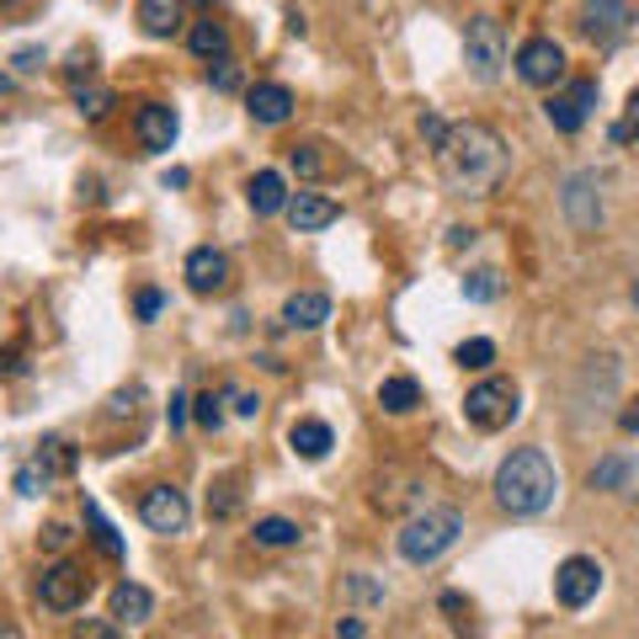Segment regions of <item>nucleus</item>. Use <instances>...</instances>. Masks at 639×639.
Here are the masks:
<instances>
[{
  "label": "nucleus",
  "instance_id": "nucleus-3",
  "mask_svg": "<svg viewBox=\"0 0 639 639\" xmlns=\"http://www.w3.org/2000/svg\"><path fill=\"white\" fill-rule=\"evenodd\" d=\"M458 533H464V512H454V507H422L400 528V554L411 565H432V560H443L458 544Z\"/></svg>",
  "mask_w": 639,
  "mask_h": 639
},
{
  "label": "nucleus",
  "instance_id": "nucleus-15",
  "mask_svg": "<svg viewBox=\"0 0 639 639\" xmlns=\"http://www.w3.org/2000/svg\"><path fill=\"white\" fill-rule=\"evenodd\" d=\"M245 113H251L256 123H267V128H277V123L294 118V92L277 86V81H262V86L245 92Z\"/></svg>",
  "mask_w": 639,
  "mask_h": 639
},
{
  "label": "nucleus",
  "instance_id": "nucleus-53",
  "mask_svg": "<svg viewBox=\"0 0 639 639\" xmlns=\"http://www.w3.org/2000/svg\"><path fill=\"white\" fill-rule=\"evenodd\" d=\"M203 6H209V0H203Z\"/></svg>",
  "mask_w": 639,
  "mask_h": 639
},
{
  "label": "nucleus",
  "instance_id": "nucleus-13",
  "mask_svg": "<svg viewBox=\"0 0 639 639\" xmlns=\"http://www.w3.org/2000/svg\"><path fill=\"white\" fill-rule=\"evenodd\" d=\"M224 283H230V256L213 251V245H198V251L187 256V288H192V294H219Z\"/></svg>",
  "mask_w": 639,
  "mask_h": 639
},
{
  "label": "nucleus",
  "instance_id": "nucleus-49",
  "mask_svg": "<svg viewBox=\"0 0 639 639\" xmlns=\"http://www.w3.org/2000/svg\"><path fill=\"white\" fill-rule=\"evenodd\" d=\"M0 639H22V635H17V629H11V624H0Z\"/></svg>",
  "mask_w": 639,
  "mask_h": 639
},
{
  "label": "nucleus",
  "instance_id": "nucleus-2",
  "mask_svg": "<svg viewBox=\"0 0 639 639\" xmlns=\"http://www.w3.org/2000/svg\"><path fill=\"white\" fill-rule=\"evenodd\" d=\"M554 490H560V475H554L544 448H518V454L501 458V469H496V501L512 518H539L554 501Z\"/></svg>",
  "mask_w": 639,
  "mask_h": 639
},
{
  "label": "nucleus",
  "instance_id": "nucleus-8",
  "mask_svg": "<svg viewBox=\"0 0 639 639\" xmlns=\"http://www.w3.org/2000/svg\"><path fill=\"white\" fill-rule=\"evenodd\" d=\"M518 75L528 86H560L565 81V49L554 38H528L518 49Z\"/></svg>",
  "mask_w": 639,
  "mask_h": 639
},
{
  "label": "nucleus",
  "instance_id": "nucleus-11",
  "mask_svg": "<svg viewBox=\"0 0 639 639\" xmlns=\"http://www.w3.org/2000/svg\"><path fill=\"white\" fill-rule=\"evenodd\" d=\"M139 518L150 522L155 533H182L192 507H187V496L177 486H155V490H145V501H139Z\"/></svg>",
  "mask_w": 639,
  "mask_h": 639
},
{
  "label": "nucleus",
  "instance_id": "nucleus-5",
  "mask_svg": "<svg viewBox=\"0 0 639 639\" xmlns=\"http://www.w3.org/2000/svg\"><path fill=\"white\" fill-rule=\"evenodd\" d=\"M512 416H518V384L512 379H486L464 400V422L480 426V432H501Z\"/></svg>",
  "mask_w": 639,
  "mask_h": 639
},
{
  "label": "nucleus",
  "instance_id": "nucleus-44",
  "mask_svg": "<svg viewBox=\"0 0 639 639\" xmlns=\"http://www.w3.org/2000/svg\"><path fill=\"white\" fill-rule=\"evenodd\" d=\"M618 426H624L629 437H639V400H635V405H629V411H624V416H618Z\"/></svg>",
  "mask_w": 639,
  "mask_h": 639
},
{
  "label": "nucleus",
  "instance_id": "nucleus-46",
  "mask_svg": "<svg viewBox=\"0 0 639 639\" xmlns=\"http://www.w3.org/2000/svg\"><path fill=\"white\" fill-rule=\"evenodd\" d=\"M38 64H43V49H22L17 54V70H38Z\"/></svg>",
  "mask_w": 639,
  "mask_h": 639
},
{
  "label": "nucleus",
  "instance_id": "nucleus-37",
  "mask_svg": "<svg viewBox=\"0 0 639 639\" xmlns=\"http://www.w3.org/2000/svg\"><path fill=\"white\" fill-rule=\"evenodd\" d=\"M443 613H458L454 629H458L464 639H475V618H464V597H458V592H448V597H443Z\"/></svg>",
  "mask_w": 639,
  "mask_h": 639
},
{
  "label": "nucleus",
  "instance_id": "nucleus-40",
  "mask_svg": "<svg viewBox=\"0 0 639 639\" xmlns=\"http://www.w3.org/2000/svg\"><path fill=\"white\" fill-rule=\"evenodd\" d=\"M230 400H235V416H245V422H256V411H262V400L251 395V390H230Z\"/></svg>",
  "mask_w": 639,
  "mask_h": 639
},
{
  "label": "nucleus",
  "instance_id": "nucleus-43",
  "mask_svg": "<svg viewBox=\"0 0 639 639\" xmlns=\"http://www.w3.org/2000/svg\"><path fill=\"white\" fill-rule=\"evenodd\" d=\"M166 422H171V432H182V426H187V395H171V405H166Z\"/></svg>",
  "mask_w": 639,
  "mask_h": 639
},
{
  "label": "nucleus",
  "instance_id": "nucleus-7",
  "mask_svg": "<svg viewBox=\"0 0 639 639\" xmlns=\"http://www.w3.org/2000/svg\"><path fill=\"white\" fill-rule=\"evenodd\" d=\"M86 586H92V576H86L81 565L60 560V565H49V571H43V581H38V597H43V608L75 613L81 603H86Z\"/></svg>",
  "mask_w": 639,
  "mask_h": 639
},
{
  "label": "nucleus",
  "instance_id": "nucleus-45",
  "mask_svg": "<svg viewBox=\"0 0 639 639\" xmlns=\"http://www.w3.org/2000/svg\"><path fill=\"white\" fill-rule=\"evenodd\" d=\"M43 544H49V549H64V544H70V528H60V522H54V528L43 533Z\"/></svg>",
  "mask_w": 639,
  "mask_h": 639
},
{
  "label": "nucleus",
  "instance_id": "nucleus-42",
  "mask_svg": "<svg viewBox=\"0 0 639 639\" xmlns=\"http://www.w3.org/2000/svg\"><path fill=\"white\" fill-rule=\"evenodd\" d=\"M160 309H166V294H160V288H145V294H139V320H155Z\"/></svg>",
  "mask_w": 639,
  "mask_h": 639
},
{
  "label": "nucleus",
  "instance_id": "nucleus-22",
  "mask_svg": "<svg viewBox=\"0 0 639 639\" xmlns=\"http://www.w3.org/2000/svg\"><path fill=\"white\" fill-rule=\"evenodd\" d=\"M139 28L150 38H171L182 28V0H139Z\"/></svg>",
  "mask_w": 639,
  "mask_h": 639
},
{
  "label": "nucleus",
  "instance_id": "nucleus-38",
  "mask_svg": "<svg viewBox=\"0 0 639 639\" xmlns=\"http://www.w3.org/2000/svg\"><path fill=\"white\" fill-rule=\"evenodd\" d=\"M347 592H352L358 603H384V586H373V581H363V576L347 581Z\"/></svg>",
  "mask_w": 639,
  "mask_h": 639
},
{
  "label": "nucleus",
  "instance_id": "nucleus-24",
  "mask_svg": "<svg viewBox=\"0 0 639 639\" xmlns=\"http://www.w3.org/2000/svg\"><path fill=\"white\" fill-rule=\"evenodd\" d=\"M187 43H192L198 60H230V32L219 28V22H198V28L187 32Z\"/></svg>",
  "mask_w": 639,
  "mask_h": 639
},
{
  "label": "nucleus",
  "instance_id": "nucleus-10",
  "mask_svg": "<svg viewBox=\"0 0 639 639\" xmlns=\"http://www.w3.org/2000/svg\"><path fill=\"white\" fill-rule=\"evenodd\" d=\"M629 28V6L624 0H581V32L597 43V49H613Z\"/></svg>",
  "mask_w": 639,
  "mask_h": 639
},
{
  "label": "nucleus",
  "instance_id": "nucleus-34",
  "mask_svg": "<svg viewBox=\"0 0 639 639\" xmlns=\"http://www.w3.org/2000/svg\"><path fill=\"white\" fill-rule=\"evenodd\" d=\"M75 107H81V118H107V107H113V96L102 92V86H92V92H86V86H75Z\"/></svg>",
  "mask_w": 639,
  "mask_h": 639
},
{
  "label": "nucleus",
  "instance_id": "nucleus-30",
  "mask_svg": "<svg viewBox=\"0 0 639 639\" xmlns=\"http://www.w3.org/2000/svg\"><path fill=\"white\" fill-rule=\"evenodd\" d=\"M490 363H496V341H486V336H475V341H464V347H458V368L486 373Z\"/></svg>",
  "mask_w": 639,
  "mask_h": 639
},
{
  "label": "nucleus",
  "instance_id": "nucleus-48",
  "mask_svg": "<svg viewBox=\"0 0 639 639\" xmlns=\"http://www.w3.org/2000/svg\"><path fill=\"white\" fill-rule=\"evenodd\" d=\"M81 639H113V629H81Z\"/></svg>",
  "mask_w": 639,
  "mask_h": 639
},
{
  "label": "nucleus",
  "instance_id": "nucleus-21",
  "mask_svg": "<svg viewBox=\"0 0 639 639\" xmlns=\"http://www.w3.org/2000/svg\"><path fill=\"white\" fill-rule=\"evenodd\" d=\"M155 613V597L139 586V581H123L113 592V624H145Z\"/></svg>",
  "mask_w": 639,
  "mask_h": 639
},
{
  "label": "nucleus",
  "instance_id": "nucleus-19",
  "mask_svg": "<svg viewBox=\"0 0 639 639\" xmlns=\"http://www.w3.org/2000/svg\"><path fill=\"white\" fill-rule=\"evenodd\" d=\"M245 198H251V209L262 213V219H267V213H283L288 209V182H283L277 171H256V177L245 182Z\"/></svg>",
  "mask_w": 639,
  "mask_h": 639
},
{
  "label": "nucleus",
  "instance_id": "nucleus-23",
  "mask_svg": "<svg viewBox=\"0 0 639 639\" xmlns=\"http://www.w3.org/2000/svg\"><path fill=\"white\" fill-rule=\"evenodd\" d=\"M379 405H384L390 416H411V411L422 405V384H416V379H405V373H395V379H384V384H379Z\"/></svg>",
  "mask_w": 639,
  "mask_h": 639
},
{
  "label": "nucleus",
  "instance_id": "nucleus-9",
  "mask_svg": "<svg viewBox=\"0 0 639 639\" xmlns=\"http://www.w3.org/2000/svg\"><path fill=\"white\" fill-rule=\"evenodd\" d=\"M592 107H597V81H571L565 92L549 96V123L560 128V134H576L581 123L592 118Z\"/></svg>",
  "mask_w": 639,
  "mask_h": 639
},
{
  "label": "nucleus",
  "instance_id": "nucleus-14",
  "mask_svg": "<svg viewBox=\"0 0 639 639\" xmlns=\"http://www.w3.org/2000/svg\"><path fill=\"white\" fill-rule=\"evenodd\" d=\"M134 128H139V145L160 155V150H171V145H177V128H182V123H177V113H171L166 102H145V107H139V118H134Z\"/></svg>",
  "mask_w": 639,
  "mask_h": 639
},
{
  "label": "nucleus",
  "instance_id": "nucleus-18",
  "mask_svg": "<svg viewBox=\"0 0 639 639\" xmlns=\"http://www.w3.org/2000/svg\"><path fill=\"white\" fill-rule=\"evenodd\" d=\"M326 320H331V299L315 294V288L294 294V299L283 305V326H288V331H315V326H326Z\"/></svg>",
  "mask_w": 639,
  "mask_h": 639
},
{
  "label": "nucleus",
  "instance_id": "nucleus-41",
  "mask_svg": "<svg viewBox=\"0 0 639 639\" xmlns=\"http://www.w3.org/2000/svg\"><path fill=\"white\" fill-rule=\"evenodd\" d=\"M49 486V475H43V469H38V464H32V469H22V475H17V490H22V496H38V490Z\"/></svg>",
  "mask_w": 639,
  "mask_h": 639
},
{
  "label": "nucleus",
  "instance_id": "nucleus-47",
  "mask_svg": "<svg viewBox=\"0 0 639 639\" xmlns=\"http://www.w3.org/2000/svg\"><path fill=\"white\" fill-rule=\"evenodd\" d=\"M341 639H363V618H347V624H341Z\"/></svg>",
  "mask_w": 639,
  "mask_h": 639
},
{
  "label": "nucleus",
  "instance_id": "nucleus-12",
  "mask_svg": "<svg viewBox=\"0 0 639 639\" xmlns=\"http://www.w3.org/2000/svg\"><path fill=\"white\" fill-rule=\"evenodd\" d=\"M565 219H571L576 230H586V235L603 224V182H597L592 171H581V177L565 182Z\"/></svg>",
  "mask_w": 639,
  "mask_h": 639
},
{
  "label": "nucleus",
  "instance_id": "nucleus-50",
  "mask_svg": "<svg viewBox=\"0 0 639 639\" xmlns=\"http://www.w3.org/2000/svg\"><path fill=\"white\" fill-rule=\"evenodd\" d=\"M6 92H11V75H0V96H6Z\"/></svg>",
  "mask_w": 639,
  "mask_h": 639
},
{
  "label": "nucleus",
  "instance_id": "nucleus-36",
  "mask_svg": "<svg viewBox=\"0 0 639 639\" xmlns=\"http://www.w3.org/2000/svg\"><path fill=\"white\" fill-rule=\"evenodd\" d=\"M235 507H241V490L235 486H219V496H209L213 518H235Z\"/></svg>",
  "mask_w": 639,
  "mask_h": 639
},
{
  "label": "nucleus",
  "instance_id": "nucleus-25",
  "mask_svg": "<svg viewBox=\"0 0 639 639\" xmlns=\"http://www.w3.org/2000/svg\"><path fill=\"white\" fill-rule=\"evenodd\" d=\"M299 539H305V528L288 522V518H262L256 522V544L262 549H288V544H299Z\"/></svg>",
  "mask_w": 639,
  "mask_h": 639
},
{
  "label": "nucleus",
  "instance_id": "nucleus-35",
  "mask_svg": "<svg viewBox=\"0 0 639 639\" xmlns=\"http://www.w3.org/2000/svg\"><path fill=\"white\" fill-rule=\"evenodd\" d=\"M209 81H213V92H235V86H241V64L235 60H219L209 70Z\"/></svg>",
  "mask_w": 639,
  "mask_h": 639
},
{
  "label": "nucleus",
  "instance_id": "nucleus-29",
  "mask_svg": "<svg viewBox=\"0 0 639 639\" xmlns=\"http://www.w3.org/2000/svg\"><path fill=\"white\" fill-rule=\"evenodd\" d=\"M38 469H43V475H70V469H75V448H70L64 437L43 443V454H38Z\"/></svg>",
  "mask_w": 639,
  "mask_h": 639
},
{
  "label": "nucleus",
  "instance_id": "nucleus-6",
  "mask_svg": "<svg viewBox=\"0 0 639 639\" xmlns=\"http://www.w3.org/2000/svg\"><path fill=\"white\" fill-rule=\"evenodd\" d=\"M597 592H603V565L586 560V554H571V560L554 571V597H560V608H586Z\"/></svg>",
  "mask_w": 639,
  "mask_h": 639
},
{
  "label": "nucleus",
  "instance_id": "nucleus-26",
  "mask_svg": "<svg viewBox=\"0 0 639 639\" xmlns=\"http://www.w3.org/2000/svg\"><path fill=\"white\" fill-rule=\"evenodd\" d=\"M86 528H92V539L102 544V554H107V560H123V539H118V528H113V522L102 518V507H96V501H86Z\"/></svg>",
  "mask_w": 639,
  "mask_h": 639
},
{
  "label": "nucleus",
  "instance_id": "nucleus-31",
  "mask_svg": "<svg viewBox=\"0 0 639 639\" xmlns=\"http://www.w3.org/2000/svg\"><path fill=\"white\" fill-rule=\"evenodd\" d=\"M288 160H294V171H299L305 182L326 177V155H320V145H294V150H288Z\"/></svg>",
  "mask_w": 639,
  "mask_h": 639
},
{
  "label": "nucleus",
  "instance_id": "nucleus-17",
  "mask_svg": "<svg viewBox=\"0 0 639 639\" xmlns=\"http://www.w3.org/2000/svg\"><path fill=\"white\" fill-rule=\"evenodd\" d=\"M341 209H336L331 198H320V192H299V198H288V224L299 230V235H315V230H331Z\"/></svg>",
  "mask_w": 639,
  "mask_h": 639
},
{
  "label": "nucleus",
  "instance_id": "nucleus-20",
  "mask_svg": "<svg viewBox=\"0 0 639 639\" xmlns=\"http://www.w3.org/2000/svg\"><path fill=\"white\" fill-rule=\"evenodd\" d=\"M288 448H294L299 458H309V464H320V458L336 448V437H331V426H326V422H294Z\"/></svg>",
  "mask_w": 639,
  "mask_h": 639
},
{
  "label": "nucleus",
  "instance_id": "nucleus-33",
  "mask_svg": "<svg viewBox=\"0 0 639 639\" xmlns=\"http://www.w3.org/2000/svg\"><path fill=\"white\" fill-rule=\"evenodd\" d=\"M192 416H198V426H209V432H219L224 426V395H198L192 400Z\"/></svg>",
  "mask_w": 639,
  "mask_h": 639
},
{
  "label": "nucleus",
  "instance_id": "nucleus-32",
  "mask_svg": "<svg viewBox=\"0 0 639 639\" xmlns=\"http://www.w3.org/2000/svg\"><path fill=\"white\" fill-rule=\"evenodd\" d=\"M613 145H639V86L629 92V113L613 123Z\"/></svg>",
  "mask_w": 639,
  "mask_h": 639
},
{
  "label": "nucleus",
  "instance_id": "nucleus-52",
  "mask_svg": "<svg viewBox=\"0 0 639 639\" xmlns=\"http://www.w3.org/2000/svg\"><path fill=\"white\" fill-rule=\"evenodd\" d=\"M0 6H11V0H0Z\"/></svg>",
  "mask_w": 639,
  "mask_h": 639
},
{
  "label": "nucleus",
  "instance_id": "nucleus-28",
  "mask_svg": "<svg viewBox=\"0 0 639 639\" xmlns=\"http://www.w3.org/2000/svg\"><path fill=\"white\" fill-rule=\"evenodd\" d=\"M464 299H475V305H490V299H501V273L496 267H480V273L464 277Z\"/></svg>",
  "mask_w": 639,
  "mask_h": 639
},
{
  "label": "nucleus",
  "instance_id": "nucleus-4",
  "mask_svg": "<svg viewBox=\"0 0 639 639\" xmlns=\"http://www.w3.org/2000/svg\"><path fill=\"white\" fill-rule=\"evenodd\" d=\"M464 64H469V75L475 81H496L501 75V64H507V28L496 22V17H475L469 32H464Z\"/></svg>",
  "mask_w": 639,
  "mask_h": 639
},
{
  "label": "nucleus",
  "instance_id": "nucleus-51",
  "mask_svg": "<svg viewBox=\"0 0 639 639\" xmlns=\"http://www.w3.org/2000/svg\"><path fill=\"white\" fill-rule=\"evenodd\" d=\"M635 305H639V283H635Z\"/></svg>",
  "mask_w": 639,
  "mask_h": 639
},
{
  "label": "nucleus",
  "instance_id": "nucleus-16",
  "mask_svg": "<svg viewBox=\"0 0 639 639\" xmlns=\"http://www.w3.org/2000/svg\"><path fill=\"white\" fill-rule=\"evenodd\" d=\"M373 507H384V512H405V507H426V480L422 475H384L379 486H373Z\"/></svg>",
  "mask_w": 639,
  "mask_h": 639
},
{
  "label": "nucleus",
  "instance_id": "nucleus-1",
  "mask_svg": "<svg viewBox=\"0 0 639 639\" xmlns=\"http://www.w3.org/2000/svg\"><path fill=\"white\" fill-rule=\"evenodd\" d=\"M437 160H443V177L458 192H475V198L496 192V187L507 182V171H512V150H507V139L490 123H458V128H448V139L437 145Z\"/></svg>",
  "mask_w": 639,
  "mask_h": 639
},
{
  "label": "nucleus",
  "instance_id": "nucleus-27",
  "mask_svg": "<svg viewBox=\"0 0 639 639\" xmlns=\"http://www.w3.org/2000/svg\"><path fill=\"white\" fill-rule=\"evenodd\" d=\"M629 475H635V464L613 454V458H603V464L592 469V490H624V486H629Z\"/></svg>",
  "mask_w": 639,
  "mask_h": 639
},
{
  "label": "nucleus",
  "instance_id": "nucleus-39",
  "mask_svg": "<svg viewBox=\"0 0 639 639\" xmlns=\"http://www.w3.org/2000/svg\"><path fill=\"white\" fill-rule=\"evenodd\" d=\"M422 139H426V145H432V150H437V145L448 139V123L437 118V113H426V118H422Z\"/></svg>",
  "mask_w": 639,
  "mask_h": 639
}]
</instances>
